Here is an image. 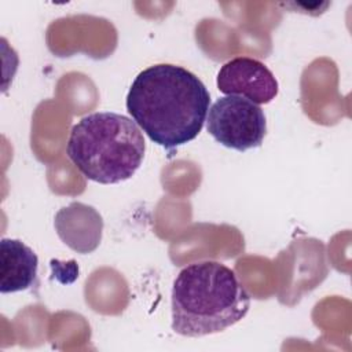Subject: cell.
I'll return each mask as SVG.
<instances>
[{"label":"cell","instance_id":"5","mask_svg":"<svg viewBox=\"0 0 352 352\" xmlns=\"http://www.w3.org/2000/svg\"><path fill=\"white\" fill-rule=\"evenodd\" d=\"M217 89L227 96H241L254 104H267L278 95V81L260 60L238 56L226 62L217 73Z\"/></svg>","mask_w":352,"mask_h":352},{"label":"cell","instance_id":"1","mask_svg":"<svg viewBox=\"0 0 352 352\" xmlns=\"http://www.w3.org/2000/svg\"><path fill=\"white\" fill-rule=\"evenodd\" d=\"M125 104L151 142L173 150L199 135L209 111L210 94L190 70L158 63L135 77Z\"/></svg>","mask_w":352,"mask_h":352},{"label":"cell","instance_id":"7","mask_svg":"<svg viewBox=\"0 0 352 352\" xmlns=\"http://www.w3.org/2000/svg\"><path fill=\"white\" fill-rule=\"evenodd\" d=\"M55 227L66 245L72 242L77 230H80L76 250L80 253H89L100 242L103 221L100 214L92 206L73 202L58 212Z\"/></svg>","mask_w":352,"mask_h":352},{"label":"cell","instance_id":"6","mask_svg":"<svg viewBox=\"0 0 352 352\" xmlns=\"http://www.w3.org/2000/svg\"><path fill=\"white\" fill-rule=\"evenodd\" d=\"M38 257L19 239L0 242V292L16 293L30 289L37 278Z\"/></svg>","mask_w":352,"mask_h":352},{"label":"cell","instance_id":"2","mask_svg":"<svg viewBox=\"0 0 352 352\" xmlns=\"http://www.w3.org/2000/svg\"><path fill=\"white\" fill-rule=\"evenodd\" d=\"M172 330L184 337L220 333L245 318L250 296L236 274L219 261L184 267L172 287Z\"/></svg>","mask_w":352,"mask_h":352},{"label":"cell","instance_id":"4","mask_svg":"<svg viewBox=\"0 0 352 352\" xmlns=\"http://www.w3.org/2000/svg\"><path fill=\"white\" fill-rule=\"evenodd\" d=\"M206 129L224 147L246 151L261 146L267 121L261 107L241 96H223L208 111Z\"/></svg>","mask_w":352,"mask_h":352},{"label":"cell","instance_id":"3","mask_svg":"<svg viewBox=\"0 0 352 352\" xmlns=\"http://www.w3.org/2000/svg\"><path fill=\"white\" fill-rule=\"evenodd\" d=\"M146 143L138 124L131 118L98 111L73 125L66 154L89 180L117 184L131 179L140 168Z\"/></svg>","mask_w":352,"mask_h":352}]
</instances>
